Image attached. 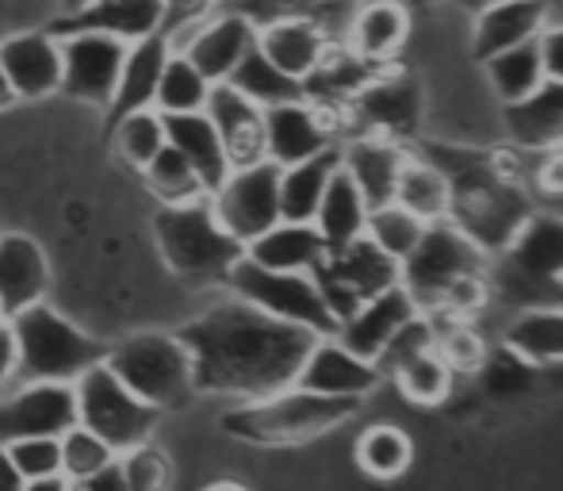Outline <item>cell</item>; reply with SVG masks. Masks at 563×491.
<instances>
[{"mask_svg": "<svg viewBox=\"0 0 563 491\" xmlns=\"http://www.w3.org/2000/svg\"><path fill=\"white\" fill-rule=\"evenodd\" d=\"M58 446H62V477L69 484H81V480H89L92 472H100L119 457L100 434L85 430V426H69L58 438Z\"/></svg>", "mask_w": 563, "mask_h": 491, "instance_id": "cell-42", "label": "cell"}, {"mask_svg": "<svg viewBox=\"0 0 563 491\" xmlns=\"http://www.w3.org/2000/svg\"><path fill=\"white\" fill-rule=\"evenodd\" d=\"M510 142L526 150H552L563 142V81H544L518 105H506L503 112Z\"/></svg>", "mask_w": 563, "mask_h": 491, "instance_id": "cell-29", "label": "cell"}, {"mask_svg": "<svg viewBox=\"0 0 563 491\" xmlns=\"http://www.w3.org/2000/svg\"><path fill=\"white\" fill-rule=\"evenodd\" d=\"M142 177H146L150 193H154L165 208H169V204H192V200H203V196H208L200 185V177L192 173V165H188L173 146L157 150V154L150 157L146 170H142Z\"/></svg>", "mask_w": 563, "mask_h": 491, "instance_id": "cell-41", "label": "cell"}, {"mask_svg": "<svg viewBox=\"0 0 563 491\" xmlns=\"http://www.w3.org/2000/svg\"><path fill=\"white\" fill-rule=\"evenodd\" d=\"M77 488H81V491H131V488H126V477H123V465H119V457L112 465H104L100 472H92L89 480H81Z\"/></svg>", "mask_w": 563, "mask_h": 491, "instance_id": "cell-48", "label": "cell"}, {"mask_svg": "<svg viewBox=\"0 0 563 491\" xmlns=\"http://www.w3.org/2000/svg\"><path fill=\"white\" fill-rule=\"evenodd\" d=\"M330 46L334 43L322 31V23L307 20V15H280V20H268L265 28H257V51L296 81H307L322 66Z\"/></svg>", "mask_w": 563, "mask_h": 491, "instance_id": "cell-19", "label": "cell"}, {"mask_svg": "<svg viewBox=\"0 0 563 491\" xmlns=\"http://www.w3.org/2000/svg\"><path fill=\"white\" fill-rule=\"evenodd\" d=\"M12 377H15V346H12V335H8V327H4L0 330V388H4Z\"/></svg>", "mask_w": 563, "mask_h": 491, "instance_id": "cell-49", "label": "cell"}, {"mask_svg": "<svg viewBox=\"0 0 563 491\" xmlns=\"http://www.w3.org/2000/svg\"><path fill=\"white\" fill-rule=\"evenodd\" d=\"M426 223L410 211H402L399 204H384V208L368 211V227H364V239L376 246L384 258H391L395 265L410 258V250L422 239Z\"/></svg>", "mask_w": 563, "mask_h": 491, "instance_id": "cell-39", "label": "cell"}, {"mask_svg": "<svg viewBox=\"0 0 563 491\" xmlns=\"http://www.w3.org/2000/svg\"><path fill=\"white\" fill-rule=\"evenodd\" d=\"M119 465H123V477L131 491H169V480H173L169 457L157 446H150V441L119 454Z\"/></svg>", "mask_w": 563, "mask_h": 491, "instance_id": "cell-45", "label": "cell"}, {"mask_svg": "<svg viewBox=\"0 0 563 491\" xmlns=\"http://www.w3.org/2000/svg\"><path fill=\"white\" fill-rule=\"evenodd\" d=\"M537 46H541L544 74H549L552 81H563V23L560 28H544L541 39H537Z\"/></svg>", "mask_w": 563, "mask_h": 491, "instance_id": "cell-47", "label": "cell"}, {"mask_svg": "<svg viewBox=\"0 0 563 491\" xmlns=\"http://www.w3.org/2000/svg\"><path fill=\"white\" fill-rule=\"evenodd\" d=\"M410 457H415V446L399 426H368L356 441V461L376 480H391L407 472Z\"/></svg>", "mask_w": 563, "mask_h": 491, "instance_id": "cell-40", "label": "cell"}, {"mask_svg": "<svg viewBox=\"0 0 563 491\" xmlns=\"http://www.w3.org/2000/svg\"><path fill=\"white\" fill-rule=\"evenodd\" d=\"M410 31V12L402 0H361L349 20L345 51L368 69H379L402 51Z\"/></svg>", "mask_w": 563, "mask_h": 491, "instance_id": "cell-20", "label": "cell"}, {"mask_svg": "<svg viewBox=\"0 0 563 491\" xmlns=\"http://www.w3.org/2000/svg\"><path fill=\"white\" fill-rule=\"evenodd\" d=\"M418 315H422V307L415 304V296H410L402 284H391V288L376 292V296H368L364 304H356V312L338 323L334 338L349 353H356V358L376 365L387 346L395 342V335H399L407 323H415Z\"/></svg>", "mask_w": 563, "mask_h": 491, "instance_id": "cell-14", "label": "cell"}, {"mask_svg": "<svg viewBox=\"0 0 563 491\" xmlns=\"http://www.w3.org/2000/svg\"><path fill=\"white\" fill-rule=\"evenodd\" d=\"M391 372H395V380H399V388L415 403H441L452 388V365L445 361V353L438 350V342L410 353V358H402Z\"/></svg>", "mask_w": 563, "mask_h": 491, "instance_id": "cell-37", "label": "cell"}, {"mask_svg": "<svg viewBox=\"0 0 563 491\" xmlns=\"http://www.w3.org/2000/svg\"><path fill=\"white\" fill-rule=\"evenodd\" d=\"M203 116L216 123L219 139H223L230 154V165H250L257 157H265V108L245 100L234 85H211Z\"/></svg>", "mask_w": 563, "mask_h": 491, "instance_id": "cell-22", "label": "cell"}, {"mask_svg": "<svg viewBox=\"0 0 563 491\" xmlns=\"http://www.w3.org/2000/svg\"><path fill=\"white\" fill-rule=\"evenodd\" d=\"M529 365H563V304L526 307L506 327V342Z\"/></svg>", "mask_w": 563, "mask_h": 491, "instance_id": "cell-32", "label": "cell"}, {"mask_svg": "<svg viewBox=\"0 0 563 491\" xmlns=\"http://www.w3.org/2000/svg\"><path fill=\"white\" fill-rule=\"evenodd\" d=\"M537 39H541V35H537ZM537 39H529V43H521V46H510V51H498V54H490V58H483V62H487V81H490V89H495V97L503 100V108L518 105V100H526L529 92H537L544 81H549Z\"/></svg>", "mask_w": 563, "mask_h": 491, "instance_id": "cell-34", "label": "cell"}, {"mask_svg": "<svg viewBox=\"0 0 563 491\" xmlns=\"http://www.w3.org/2000/svg\"><path fill=\"white\" fill-rule=\"evenodd\" d=\"M69 491H81V488H77V484H69Z\"/></svg>", "mask_w": 563, "mask_h": 491, "instance_id": "cell-57", "label": "cell"}, {"mask_svg": "<svg viewBox=\"0 0 563 491\" xmlns=\"http://www.w3.org/2000/svg\"><path fill=\"white\" fill-rule=\"evenodd\" d=\"M162 120H165V146H173L188 165H192L203 193L211 196L227 181V173L234 170L223 139H219V131H216V123H211L203 112L162 116Z\"/></svg>", "mask_w": 563, "mask_h": 491, "instance_id": "cell-26", "label": "cell"}, {"mask_svg": "<svg viewBox=\"0 0 563 491\" xmlns=\"http://www.w3.org/2000/svg\"><path fill=\"white\" fill-rule=\"evenodd\" d=\"M467 8H472V12H479V8H487V4H498V0H464Z\"/></svg>", "mask_w": 563, "mask_h": 491, "instance_id": "cell-53", "label": "cell"}, {"mask_svg": "<svg viewBox=\"0 0 563 491\" xmlns=\"http://www.w3.org/2000/svg\"><path fill=\"white\" fill-rule=\"evenodd\" d=\"M506 276L529 299L556 292L563 299V216H526V223L506 242Z\"/></svg>", "mask_w": 563, "mask_h": 491, "instance_id": "cell-10", "label": "cell"}, {"mask_svg": "<svg viewBox=\"0 0 563 491\" xmlns=\"http://www.w3.org/2000/svg\"><path fill=\"white\" fill-rule=\"evenodd\" d=\"M165 4V35H173V31H180L185 23H200V15L208 12L216 0H162Z\"/></svg>", "mask_w": 563, "mask_h": 491, "instance_id": "cell-46", "label": "cell"}, {"mask_svg": "<svg viewBox=\"0 0 563 491\" xmlns=\"http://www.w3.org/2000/svg\"><path fill=\"white\" fill-rule=\"evenodd\" d=\"M296 384L319 395H338V400H364L379 384V365L349 353L338 338H314L296 372Z\"/></svg>", "mask_w": 563, "mask_h": 491, "instance_id": "cell-18", "label": "cell"}, {"mask_svg": "<svg viewBox=\"0 0 563 491\" xmlns=\"http://www.w3.org/2000/svg\"><path fill=\"white\" fill-rule=\"evenodd\" d=\"M4 449H8V457H12L15 472L23 477V484H31V480L62 477L58 438H15V441H8Z\"/></svg>", "mask_w": 563, "mask_h": 491, "instance_id": "cell-44", "label": "cell"}, {"mask_svg": "<svg viewBox=\"0 0 563 491\" xmlns=\"http://www.w3.org/2000/svg\"><path fill=\"white\" fill-rule=\"evenodd\" d=\"M533 369L537 365H529L510 346H503V350H495L483 361V388H487V395L498 403L518 400V395H526L529 388H533Z\"/></svg>", "mask_w": 563, "mask_h": 491, "instance_id": "cell-43", "label": "cell"}, {"mask_svg": "<svg viewBox=\"0 0 563 491\" xmlns=\"http://www.w3.org/2000/svg\"><path fill=\"white\" fill-rule=\"evenodd\" d=\"M402 165H407L402 142L379 139V134H356V139H349L341 146V170L361 188L368 208H384V204L395 200V185H399Z\"/></svg>", "mask_w": 563, "mask_h": 491, "instance_id": "cell-21", "label": "cell"}, {"mask_svg": "<svg viewBox=\"0 0 563 491\" xmlns=\"http://www.w3.org/2000/svg\"><path fill=\"white\" fill-rule=\"evenodd\" d=\"M338 146V123L327 108L311 100H291V105L265 108V157L273 165H296L322 150Z\"/></svg>", "mask_w": 563, "mask_h": 491, "instance_id": "cell-15", "label": "cell"}, {"mask_svg": "<svg viewBox=\"0 0 563 491\" xmlns=\"http://www.w3.org/2000/svg\"><path fill=\"white\" fill-rule=\"evenodd\" d=\"M177 338L192 358L196 392L238 400H265L291 388L307 350L314 346L311 330L273 319L238 296L180 327Z\"/></svg>", "mask_w": 563, "mask_h": 491, "instance_id": "cell-1", "label": "cell"}, {"mask_svg": "<svg viewBox=\"0 0 563 491\" xmlns=\"http://www.w3.org/2000/svg\"><path fill=\"white\" fill-rule=\"evenodd\" d=\"M165 28V4L162 0H89L77 12H66V20L54 23L58 35L69 31H100V35L139 43Z\"/></svg>", "mask_w": 563, "mask_h": 491, "instance_id": "cell-24", "label": "cell"}, {"mask_svg": "<svg viewBox=\"0 0 563 491\" xmlns=\"http://www.w3.org/2000/svg\"><path fill=\"white\" fill-rule=\"evenodd\" d=\"M549 28V0H498L475 12V58H490L498 51H510Z\"/></svg>", "mask_w": 563, "mask_h": 491, "instance_id": "cell-25", "label": "cell"}, {"mask_svg": "<svg viewBox=\"0 0 563 491\" xmlns=\"http://www.w3.org/2000/svg\"><path fill=\"white\" fill-rule=\"evenodd\" d=\"M245 258L261 269H276V273H319L322 261L330 258L322 234L314 231V223H273L265 234H257L245 246Z\"/></svg>", "mask_w": 563, "mask_h": 491, "instance_id": "cell-27", "label": "cell"}, {"mask_svg": "<svg viewBox=\"0 0 563 491\" xmlns=\"http://www.w3.org/2000/svg\"><path fill=\"white\" fill-rule=\"evenodd\" d=\"M203 491H245L242 484H211V488H203Z\"/></svg>", "mask_w": 563, "mask_h": 491, "instance_id": "cell-54", "label": "cell"}, {"mask_svg": "<svg viewBox=\"0 0 563 491\" xmlns=\"http://www.w3.org/2000/svg\"><path fill=\"white\" fill-rule=\"evenodd\" d=\"M487 250H479L452 219L426 223L422 239L399 265V284L415 296L418 307H441L445 292L464 276H479Z\"/></svg>", "mask_w": 563, "mask_h": 491, "instance_id": "cell-8", "label": "cell"}, {"mask_svg": "<svg viewBox=\"0 0 563 491\" xmlns=\"http://www.w3.org/2000/svg\"><path fill=\"white\" fill-rule=\"evenodd\" d=\"M0 66L15 100H43L62 89V43L51 31H23L0 43Z\"/></svg>", "mask_w": 563, "mask_h": 491, "instance_id": "cell-17", "label": "cell"}, {"mask_svg": "<svg viewBox=\"0 0 563 491\" xmlns=\"http://www.w3.org/2000/svg\"><path fill=\"white\" fill-rule=\"evenodd\" d=\"M227 85H234L245 100H253L257 108H276V105H291V100H307L303 81L288 77L284 69H276L265 54L253 46L242 62L234 66V74L227 77Z\"/></svg>", "mask_w": 563, "mask_h": 491, "instance_id": "cell-35", "label": "cell"}, {"mask_svg": "<svg viewBox=\"0 0 563 491\" xmlns=\"http://www.w3.org/2000/svg\"><path fill=\"white\" fill-rule=\"evenodd\" d=\"M173 54V39L165 31L139 39V43L126 46L123 69H119V85L112 97V123L126 112H139V108H154V92H157V77L165 69V58Z\"/></svg>", "mask_w": 563, "mask_h": 491, "instance_id": "cell-28", "label": "cell"}, {"mask_svg": "<svg viewBox=\"0 0 563 491\" xmlns=\"http://www.w3.org/2000/svg\"><path fill=\"white\" fill-rule=\"evenodd\" d=\"M46 284H51V265L43 246L20 231L0 234V312L12 319L23 307L43 304Z\"/></svg>", "mask_w": 563, "mask_h": 491, "instance_id": "cell-23", "label": "cell"}, {"mask_svg": "<svg viewBox=\"0 0 563 491\" xmlns=\"http://www.w3.org/2000/svg\"><path fill=\"white\" fill-rule=\"evenodd\" d=\"M77 426L74 384L31 380L15 395L0 400V446L15 438H62Z\"/></svg>", "mask_w": 563, "mask_h": 491, "instance_id": "cell-13", "label": "cell"}, {"mask_svg": "<svg viewBox=\"0 0 563 491\" xmlns=\"http://www.w3.org/2000/svg\"><path fill=\"white\" fill-rule=\"evenodd\" d=\"M23 488V477L15 472L12 457H8V449L0 446V491H20Z\"/></svg>", "mask_w": 563, "mask_h": 491, "instance_id": "cell-50", "label": "cell"}, {"mask_svg": "<svg viewBox=\"0 0 563 491\" xmlns=\"http://www.w3.org/2000/svg\"><path fill=\"white\" fill-rule=\"evenodd\" d=\"M15 105V92H12V85H8V77H4V66H0V112L4 108H12Z\"/></svg>", "mask_w": 563, "mask_h": 491, "instance_id": "cell-52", "label": "cell"}, {"mask_svg": "<svg viewBox=\"0 0 563 491\" xmlns=\"http://www.w3.org/2000/svg\"><path fill=\"white\" fill-rule=\"evenodd\" d=\"M20 491H69V480H66V477H51V480H31V484H23Z\"/></svg>", "mask_w": 563, "mask_h": 491, "instance_id": "cell-51", "label": "cell"}, {"mask_svg": "<svg viewBox=\"0 0 563 491\" xmlns=\"http://www.w3.org/2000/svg\"><path fill=\"white\" fill-rule=\"evenodd\" d=\"M62 43V89L81 105L108 108L115 97L119 69H123L126 46L123 39L100 35V31H69L58 35Z\"/></svg>", "mask_w": 563, "mask_h": 491, "instance_id": "cell-12", "label": "cell"}, {"mask_svg": "<svg viewBox=\"0 0 563 491\" xmlns=\"http://www.w3.org/2000/svg\"><path fill=\"white\" fill-rule=\"evenodd\" d=\"M4 327H8V315H4V312H0V330H4Z\"/></svg>", "mask_w": 563, "mask_h": 491, "instance_id": "cell-56", "label": "cell"}, {"mask_svg": "<svg viewBox=\"0 0 563 491\" xmlns=\"http://www.w3.org/2000/svg\"><path fill=\"white\" fill-rule=\"evenodd\" d=\"M349 112L361 123V134H379V139L407 142L418 134L422 123V85L410 74H376L364 77L361 89L349 97Z\"/></svg>", "mask_w": 563, "mask_h": 491, "instance_id": "cell-11", "label": "cell"}, {"mask_svg": "<svg viewBox=\"0 0 563 491\" xmlns=\"http://www.w3.org/2000/svg\"><path fill=\"white\" fill-rule=\"evenodd\" d=\"M227 284L238 299H245V304L257 307V312L273 315V319L311 330L314 338L338 335V319L311 273H276V269L253 265L242 253V258L234 261V269L227 273Z\"/></svg>", "mask_w": 563, "mask_h": 491, "instance_id": "cell-6", "label": "cell"}, {"mask_svg": "<svg viewBox=\"0 0 563 491\" xmlns=\"http://www.w3.org/2000/svg\"><path fill=\"white\" fill-rule=\"evenodd\" d=\"M211 81L185 58L180 51H173L165 58V69L157 77V92H154V112L162 116H185V112H203L208 105Z\"/></svg>", "mask_w": 563, "mask_h": 491, "instance_id": "cell-36", "label": "cell"}, {"mask_svg": "<svg viewBox=\"0 0 563 491\" xmlns=\"http://www.w3.org/2000/svg\"><path fill=\"white\" fill-rule=\"evenodd\" d=\"M341 170V146H330L307 162L280 170V219L288 223H311L330 177Z\"/></svg>", "mask_w": 563, "mask_h": 491, "instance_id": "cell-31", "label": "cell"}, {"mask_svg": "<svg viewBox=\"0 0 563 491\" xmlns=\"http://www.w3.org/2000/svg\"><path fill=\"white\" fill-rule=\"evenodd\" d=\"M112 146L119 162L134 165V170H146L150 157L165 146V120L154 108H139V112H126L112 123Z\"/></svg>", "mask_w": 563, "mask_h": 491, "instance_id": "cell-38", "label": "cell"}, {"mask_svg": "<svg viewBox=\"0 0 563 491\" xmlns=\"http://www.w3.org/2000/svg\"><path fill=\"white\" fill-rule=\"evenodd\" d=\"M253 46H257V23L242 12H219V15H211V20L196 23L188 43L177 46V51L185 54L211 85H219L234 74V66Z\"/></svg>", "mask_w": 563, "mask_h": 491, "instance_id": "cell-16", "label": "cell"}, {"mask_svg": "<svg viewBox=\"0 0 563 491\" xmlns=\"http://www.w3.org/2000/svg\"><path fill=\"white\" fill-rule=\"evenodd\" d=\"M154 239L165 265L188 284H227V273L245 253V246L223 231L208 196L157 211Z\"/></svg>", "mask_w": 563, "mask_h": 491, "instance_id": "cell-4", "label": "cell"}, {"mask_svg": "<svg viewBox=\"0 0 563 491\" xmlns=\"http://www.w3.org/2000/svg\"><path fill=\"white\" fill-rule=\"evenodd\" d=\"M391 204H399L402 211L418 216L422 223H441V219H449V208H452V185L430 157L407 154V165H402V173H399Z\"/></svg>", "mask_w": 563, "mask_h": 491, "instance_id": "cell-33", "label": "cell"}, {"mask_svg": "<svg viewBox=\"0 0 563 491\" xmlns=\"http://www.w3.org/2000/svg\"><path fill=\"white\" fill-rule=\"evenodd\" d=\"M104 365L154 411L185 407L196 395L192 358L177 335H134L104 353Z\"/></svg>", "mask_w": 563, "mask_h": 491, "instance_id": "cell-5", "label": "cell"}, {"mask_svg": "<svg viewBox=\"0 0 563 491\" xmlns=\"http://www.w3.org/2000/svg\"><path fill=\"white\" fill-rule=\"evenodd\" d=\"M208 200L230 239L250 246L257 234L280 223V165H273L268 157L234 165Z\"/></svg>", "mask_w": 563, "mask_h": 491, "instance_id": "cell-9", "label": "cell"}, {"mask_svg": "<svg viewBox=\"0 0 563 491\" xmlns=\"http://www.w3.org/2000/svg\"><path fill=\"white\" fill-rule=\"evenodd\" d=\"M368 200L361 196V188L349 181L345 170H338L330 177L327 193L319 200V211H314V231L327 242V253H338L345 246H353L356 239H364V227H368Z\"/></svg>", "mask_w": 563, "mask_h": 491, "instance_id": "cell-30", "label": "cell"}, {"mask_svg": "<svg viewBox=\"0 0 563 491\" xmlns=\"http://www.w3.org/2000/svg\"><path fill=\"white\" fill-rule=\"evenodd\" d=\"M81 4H89V0H66V8H69V12H77V8H81Z\"/></svg>", "mask_w": 563, "mask_h": 491, "instance_id": "cell-55", "label": "cell"}, {"mask_svg": "<svg viewBox=\"0 0 563 491\" xmlns=\"http://www.w3.org/2000/svg\"><path fill=\"white\" fill-rule=\"evenodd\" d=\"M8 335L15 346V372L23 380H46V384H74L85 369L104 361V346L77 330L66 315L46 304H31L8 319Z\"/></svg>", "mask_w": 563, "mask_h": 491, "instance_id": "cell-3", "label": "cell"}, {"mask_svg": "<svg viewBox=\"0 0 563 491\" xmlns=\"http://www.w3.org/2000/svg\"><path fill=\"white\" fill-rule=\"evenodd\" d=\"M74 400H77V426L100 434L115 454H126V449L150 441L157 415H162L150 403H142L134 392H126V384L104 361L85 369L74 380Z\"/></svg>", "mask_w": 563, "mask_h": 491, "instance_id": "cell-7", "label": "cell"}, {"mask_svg": "<svg viewBox=\"0 0 563 491\" xmlns=\"http://www.w3.org/2000/svg\"><path fill=\"white\" fill-rule=\"evenodd\" d=\"M356 411H361V400H338V395H319L291 384L265 400H250L227 411L223 426L234 438L257 441V446H296V441H311L334 430Z\"/></svg>", "mask_w": 563, "mask_h": 491, "instance_id": "cell-2", "label": "cell"}]
</instances>
